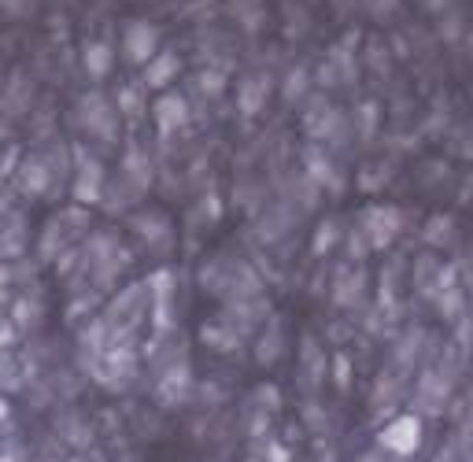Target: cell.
Instances as JSON below:
<instances>
[{
    "label": "cell",
    "instance_id": "cell-1",
    "mask_svg": "<svg viewBox=\"0 0 473 462\" xmlns=\"http://www.w3.org/2000/svg\"><path fill=\"white\" fill-rule=\"evenodd\" d=\"M160 52V30H155L148 19H130L122 30V56L130 59V64L145 67L148 59Z\"/></svg>",
    "mask_w": 473,
    "mask_h": 462
},
{
    "label": "cell",
    "instance_id": "cell-2",
    "mask_svg": "<svg viewBox=\"0 0 473 462\" xmlns=\"http://www.w3.org/2000/svg\"><path fill=\"white\" fill-rule=\"evenodd\" d=\"M82 64L89 71V78H108L115 67V48L108 41H89L82 48Z\"/></svg>",
    "mask_w": 473,
    "mask_h": 462
},
{
    "label": "cell",
    "instance_id": "cell-3",
    "mask_svg": "<svg viewBox=\"0 0 473 462\" xmlns=\"http://www.w3.org/2000/svg\"><path fill=\"white\" fill-rule=\"evenodd\" d=\"M178 56L174 52H155L148 64H145V85H152V89H163V85H171V78L178 74Z\"/></svg>",
    "mask_w": 473,
    "mask_h": 462
},
{
    "label": "cell",
    "instance_id": "cell-4",
    "mask_svg": "<svg viewBox=\"0 0 473 462\" xmlns=\"http://www.w3.org/2000/svg\"><path fill=\"white\" fill-rule=\"evenodd\" d=\"M155 118H160V126H178V122H185V100L174 92H163L155 100Z\"/></svg>",
    "mask_w": 473,
    "mask_h": 462
}]
</instances>
